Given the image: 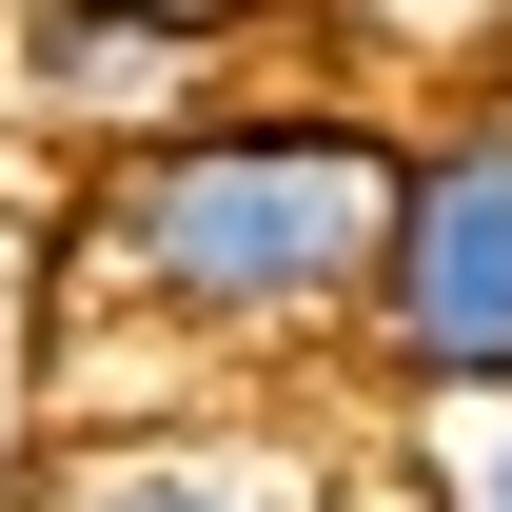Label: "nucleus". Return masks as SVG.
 I'll list each match as a JSON object with an SVG mask.
<instances>
[{
  "mask_svg": "<svg viewBox=\"0 0 512 512\" xmlns=\"http://www.w3.org/2000/svg\"><path fill=\"white\" fill-rule=\"evenodd\" d=\"M0 512H335V434H296V414H119V434H60Z\"/></svg>",
  "mask_w": 512,
  "mask_h": 512,
  "instance_id": "obj_4",
  "label": "nucleus"
},
{
  "mask_svg": "<svg viewBox=\"0 0 512 512\" xmlns=\"http://www.w3.org/2000/svg\"><path fill=\"white\" fill-rule=\"evenodd\" d=\"M296 60L355 79L375 119H434V99H493L512 79V0H316Z\"/></svg>",
  "mask_w": 512,
  "mask_h": 512,
  "instance_id": "obj_5",
  "label": "nucleus"
},
{
  "mask_svg": "<svg viewBox=\"0 0 512 512\" xmlns=\"http://www.w3.org/2000/svg\"><path fill=\"white\" fill-rule=\"evenodd\" d=\"M394 237V119L316 60H256L217 119L138 138L60 197V276H40V394L79 434L119 414V375L178 394H276L355 375V296Z\"/></svg>",
  "mask_w": 512,
  "mask_h": 512,
  "instance_id": "obj_1",
  "label": "nucleus"
},
{
  "mask_svg": "<svg viewBox=\"0 0 512 512\" xmlns=\"http://www.w3.org/2000/svg\"><path fill=\"white\" fill-rule=\"evenodd\" d=\"M394 453H414L434 512H512V394H473V414H394Z\"/></svg>",
  "mask_w": 512,
  "mask_h": 512,
  "instance_id": "obj_6",
  "label": "nucleus"
},
{
  "mask_svg": "<svg viewBox=\"0 0 512 512\" xmlns=\"http://www.w3.org/2000/svg\"><path fill=\"white\" fill-rule=\"evenodd\" d=\"M256 60H217V40H178V20H138V0H0V119L79 138V158H138V138L217 119Z\"/></svg>",
  "mask_w": 512,
  "mask_h": 512,
  "instance_id": "obj_3",
  "label": "nucleus"
},
{
  "mask_svg": "<svg viewBox=\"0 0 512 512\" xmlns=\"http://www.w3.org/2000/svg\"><path fill=\"white\" fill-rule=\"evenodd\" d=\"M138 20H178V40H217V60H276L316 0H138Z\"/></svg>",
  "mask_w": 512,
  "mask_h": 512,
  "instance_id": "obj_7",
  "label": "nucleus"
},
{
  "mask_svg": "<svg viewBox=\"0 0 512 512\" xmlns=\"http://www.w3.org/2000/svg\"><path fill=\"white\" fill-rule=\"evenodd\" d=\"M512 394V79L394 119V237L355 296V414H473Z\"/></svg>",
  "mask_w": 512,
  "mask_h": 512,
  "instance_id": "obj_2",
  "label": "nucleus"
}]
</instances>
